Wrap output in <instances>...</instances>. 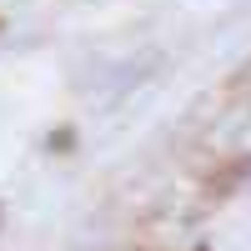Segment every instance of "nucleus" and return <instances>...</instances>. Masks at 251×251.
Wrapping results in <instances>:
<instances>
[{
  "instance_id": "1",
  "label": "nucleus",
  "mask_w": 251,
  "mask_h": 251,
  "mask_svg": "<svg viewBox=\"0 0 251 251\" xmlns=\"http://www.w3.org/2000/svg\"><path fill=\"white\" fill-rule=\"evenodd\" d=\"M251 176V156H236V161H226L221 166V171L211 176V181H206V201H226V196H231L236 191V186Z\"/></svg>"
},
{
  "instance_id": "2",
  "label": "nucleus",
  "mask_w": 251,
  "mask_h": 251,
  "mask_svg": "<svg viewBox=\"0 0 251 251\" xmlns=\"http://www.w3.org/2000/svg\"><path fill=\"white\" fill-rule=\"evenodd\" d=\"M231 91H251V60L241 66V75H231Z\"/></svg>"
},
{
  "instance_id": "3",
  "label": "nucleus",
  "mask_w": 251,
  "mask_h": 251,
  "mask_svg": "<svg viewBox=\"0 0 251 251\" xmlns=\"http://www.w3.org/2000/svg\"><path fill=\"white\" fill-rule=\"evenodd\" d=\"M50 146H55V151H66V146H75V136H71V131H55V136H50Z\"/></svg>"
},
{
  "instance_id": "4",
  "label": "nucleus",
  "mask_w": 251,
  "mask_h": 251,
  "mask_svg": "<svg viewBox=\"0 0 251 251\" xmlns=\"http://www.w3.org/2000/svg\"><path fill=\"white\" fill-rule=\"evenodd\" d=\"M196 251H211V246H196Z\"/></svg>"
}]
</instances>
